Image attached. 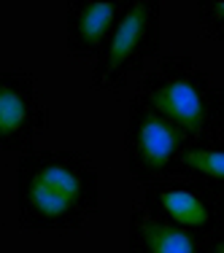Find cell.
<instances>
[{"mask_svg": "<svg viewBox=\"0 0 224 253\" xmlns=\"http://www.w3.org/2000/svg\"><path fill=\"white\" fill-rule=\"evenodd\" d=\"M197 19L208 38L224 41V0H200Z\"/></svg>", "mask_w": 224, "mask_h": 253, "instance_id": "cell-10", "label": "cell"}, {"mask_svg": "<svg viewBox=\"0 0 224 253\" xmlns=\"http://www.w3.org/2000/svg\"><path fill=\"white\" fill-rule=\"evenodd\" d=\"M49 126V113L30 73L0 70V151L27 154L38 132Z\"/></svg>", "mask_w": 224, "mask_h": 253, "instance_id": "cell-6", "label": "cell"}, {"mask_svg": "<svg viewBox=\"0 0 224 253\" xmlns=\"http://www.w3.org/2000/svg\"><path fill=\"white\" fill-rule=\"evenodd\" d=\"M127 253H208V237L162 224L143 208H132Z\"/></svg>", "mask_w": 224, "mask_h": 253, "instance_id": "cell-8", "label": "cell"}, {"mask_svg": "<svg viewBox=\"0 0 224 253\" xmlns=\"http://www.w3.org/2000/svg\"><path fill=\"white\" fill-rule=\"evenodd\" d=\"M127 0H70L68 3V51L76 59L98 57L113 33Z\"/></svg>", "mask_w": 224, "mask_h": 253, "instance_id": "cell-7", "label": "cell"}, {"mask_svg": "<svg viewBox=\"0 0 224 253\" xmlns=\"http://www.w3.org/2000/svg\"><path fill=\"white\" fill-rule=\"evenodd\" d=\"M208 253H224V224L208 237Z\"/></svg>", "mask_w": 224, "mask_h": 253, "instance_id": "cell-11", "label": "cell"}, {"mask_svg": "<svg viewBox=\"0 0 224 253\" xmlns=\"http://www.w3.org/2000/svg\"><path fill=\"white\" fill-rule=\"evenodd\" d=\"M175 178L197 183L203 189L224 197V135L186 140Z\"/></svg>", "mask_w": 224, "mask_h": 253, "instance_id": "cell-9", "label": "cell"}, {"mask_svg": "<svg viewBox=\"0 0 224 253\" xmlns=\"http://www.w3.org/2000/svg\"><path fill=\"white\" fill-rule=\"evenodd\" d=\"M124 143L132 180L151 186L175 178L186 137L165 119L157 116L141 97H135L130 102Z\"/></svg>", "mask_w": 224, "mask_h": 253, "instance_id": "cell-4", "label": "cell"}, {"mask_svg": "<svg viewBox=\"0 0 224 253\" xmlns=\"http://www.w3.org/2000/svg\"><path fill=\"white\" fill-rule=\"evenodd\" d=\"M19 226L27 232L81 229L100 208L98 165L81 151H27L16 170Z\"/></svg>", "mask_w": 224, "mask_h": 253, "instance_id": "cell-1", "label": "cell"}, {"mask_svg": "<svg viewBox=\"0 0 224 253\" xmlns=\"http://www.w3.org/2000/svg\"><path fill=\"white\" fill-rule=\"evenodd\" d=\"M141 208L151 218L200 237H211L224 224V197L181 178L146 186Z\"/></svg>", "mask_w": 224, "mask_h": 253, "instance_id": "cell-5", "label": "cell"}, {"mask_svg": "<svg viewBox=\"0 0 224 253\" xmlns=\"http://www.w3.org/2000/svg\"><path fill=\"white\" fill-rule=\"evenodd\" d=\"M162 5L160 0H127L113 33L103 43L92 65V89L122 92L151 57H160Z\"/></svg>", "mask_w": 224, "mask_h": 253, "instance_id": "cell-3", "label": "cell"}, {"mask_svg": "<svg viewBox=\"0 0 224 253\" xmlns=\"http://www.w3.org/2000/svg\"><path fill=\"white\" fill-rule=\"evenodd\" d=\"M138 97L186 140L224 135V89L197 68L189 51L157 59Z\"/></svg>", "mask_w": 224, "mask_h": 253, "instance_id": "cell-2", "label": "cell"}]
</instances>
